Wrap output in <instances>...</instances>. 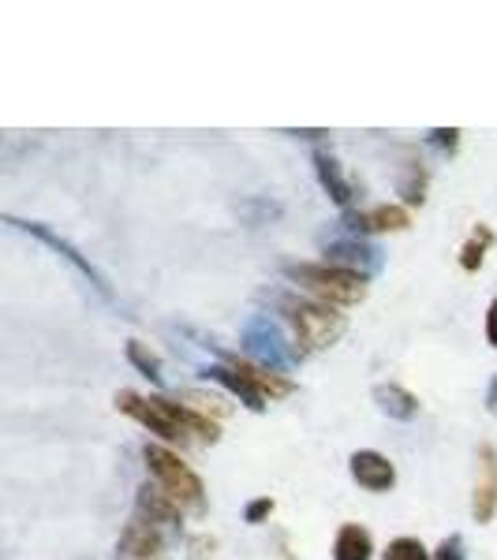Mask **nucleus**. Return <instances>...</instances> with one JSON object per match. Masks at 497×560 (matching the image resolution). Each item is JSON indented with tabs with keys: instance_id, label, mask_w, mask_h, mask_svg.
I'll use <instances>...</instances> for the list:
<instances>
[{
	"instance_id": "obj_1",
	"label": "nucleus",
	"mask_w": 497,
	"mask_h": 560,
	"mask_svg": "<svg viewBox=\"0 0 497 560\" xmlns=\"http://www.w3.org/2000/svg\"><path fill=\"white\" fill-rule=\"evenodd\" d=\"M116 407L131 415V419L146 426L150 434H157L161 441H169V445H187V437H202V441H217L221 430H217V422L199 415V411H191L187 404H172L165 396H139V392H116Z\"/></svg>"
},
{
	"instance_id": "obj_2",
	"label": "nucleus",
	"mask_w": 497,
	"mask_h": 560,
	"mask_svg": "<svg viewBox=\"0 0 497 560\" xmlns=\"http://www.w3.org/2000/svg\"><path fill=\"white\" fill-rule=\"evenodd\" d=\"M284 273L329 307H355L370 292L367 273H352V269L329 266V262H296V266H284Z\"/></svg>"
},
{
	"instance_id": "obj_3",
	"label": "nucleus",
	"mask_w": 497,
	"mask_h": 560,
	"mask_svg": "<svg viewBox=\"0 0 497 560\" xmlns=\"http://www.w3.org/2000/svg\"><path fill=\"white\" fill-rule=\"evenodd\" d=\"M142 456H146V467H150V475H154V486H161V490L169 493L184 512H191V516H202V512H206V486H202V478L195 475L176 452H169V448H161V445H146Z\"/></svg>"
},
{
	"instance_id": "obj_4",
	"label": "nucleus",
	"mask_w": 497,
	"mask_h": 560,
	"mask_svg": "<svg viewBox=\"0 0 497 560\" xmlns=\"http://www.w3.org/2000/svg\"><path fill=\"white\" fill-rule=\"evenodd\" d=\"M284 318L292 322L296 344H303V351H326L333 348L344 336L348 322L337 307L329 303H307V299H288L284 303Z\"/></svg>"
},
{
	"instance_id": "obj_5",
	"label": "nucleus",
	"mask_w": 497,
	"mask_h": 560,
	"mask_svg": "<svg viewBox=\"0 0 497 560\" xmlns=\"http://www.w3.org/2000/svg\"><path fill=\"white\" fill-rule=\"evenodd\" d=\"M348 471H352L355 482L370 493H385L397 486V467H393V460L382 456V452H374V448H359V452H352Z\"/></svg>"
},
{
	"instance_id": "obj_6",
	"label": "nucleus",
	"mask_w": 497,
	"mask_h": 560,
	"mask_svg": "<svg viewBox=\"0 0 497 560\" xmlns=\"http://www.w3.org/2000/svg\"><path fill=\"white\" fill-rule=\"evenodd\" d=\"M497 512V448H479V475H475V490H471V516L475 523H490Z\"/></svg>"
},
{
	"instance_id": "obj_7",
	"label": "nucleus",
	"mask_w": 497,
	"mask_h": 560,
	"mask_svg": "<svg viewBox=\"0 0 497 560\" xmlns=\"http://www.w3.org/2000/svg\"><path fill=\"white\" fill-rule=\"evenodd\" d=\"M161 546H165L161 531H157L154 523H146V519L135 516L128 527H124L120 542H116V557H124V560H157Z\"/></svg>"
},
{
	"instance_id": "obj_8",
	"label": "nucleus",
	"mask_w": 497,
	"mask_h": 560,
	"mask_svg": "<svg viewBox=\"0 0 497 560\" xmlns=\"http://www.w3.org/2000/svg\"><path fill=\"white\" fill-rule=\"evenodd\" d=\"M228 366L240 374L251 389L262 396V400H281V396H288L292 392V381L281 378L277 370H266V366H255V363H247V359H228Z\"/></svg>"
},
{
	"instance_id": "obj_9",
	"label": "nucleus",
	"mask_w": 497,
	"mask_h": 560,
	"mask_svg": "<svg viewBox=\"0 0 497 560\" xmlns=\"http://www.w3.org/2000/svg\"><path fill=\"white\" fill-rule=\"evenodd\" d=\"M139 519L154 523V527H176L184 519V508L172 501L161 486H142L139 490Z\"/></svg>"
},
{
	"instance_id": "obj_10",
	"label": "nucleus",
	"mask_w": 497,
	"mask_h": 560,
	"mask_svg": "<svg viewBox=\"0 0 497 560\" xmlns=\"http://www.w3.org/2000/svg\"><path fill=\"white\" fill-rule=\"evenodd\" d=\"M314 168H318V180H322V187L329 191V198L337 202V206H348L355 198L352 183H348V176H344L341 161L329 154V150H314Z\"/></svg>"
},
{
	"instance_id": "obj_11",
	"label": "nucleus",
	"mask_w": 497,
	"mask_h": 560,
	"mask_svg": "<svg viewBox=\"0 0 497 560\" xmlns=\"http://www.w3.org/2000/svg\"><path fill=\"white\" fill-rule=\"evenodd\" d=\"M374 404L382 407V415H389V419H400L408 422L419 415V396H412V392L404 389V385H374Z\"/></svg>"
},
{
	"instance_id": "obj_12",
	"label": "nucleus",
	"mask_w": 497,
	"mask_h": 560,
	"mask_svg": "<svg viewBox=\"0 0 497 560\" xmlns=\"http://www.w3.org/2000/svg\"><path fill=\"white\" fill-rule=\"evenodd\" d=\"M412 224V217H408V210H400V206H374V210H363L352 217V228H359V232H404Z\"/></svg>"
},
{
	"instance_id": "obj_13",
	"label": "nucleus",
	"mask_w": 497,
	"mask_h": 560,
	"mask_svg": "<svg viewBox=\"0 0 497 560\" xmlns=\"http://www.w3.org/2000/svg\"><path fill=\"white\" fill-rule=\"evenodd\" d=\"M370 553H374V542H370L367 527L344 523L333 542V560H370Z\"/></svg>"
},
{
	"instance_id": "obj_14",
	"label": "nucleus",
	"mask_w": 497,
	"mask_h": 560,
	"mask_svg": "<svg viewBox=\"0 0 497 560\" xmlns=\"http://www.w3.org/2000/svg\"><path fill=\"white\" fill-rule=\"evenodd\" d=\"M370 247L363 243H333L326 247V262L329 266H341V269H352V273H367L374 266V258H370Z\"/></svg>"
},
{
	"instance_id": "obj_15",
	"label": "nucleus",
	"mask_w": 497,
	"mask_h": 560,
	"mask_svg": "<svg viewBox=\"0 0 497 560\" xmlns=\"http://www.w3.org/2000/svg\"><path fill=\"white\" fill-rule=\"evenodd\" d=\"M206 378L221 381V385H225L232 396H240V400L251 407V411H262V407H266V400H262V396H258V392L251 389V385H247V381H243L240 374L232 370V366H213V370H206Z\"/></svg>"
},
{
	"instance_id": "obj_16",
	"label": "nucleus",
	"mask_w": 497,
	"mask_h": 560,
	"mask_svg": "<svg viewBox=\"0 0 497 560\" xmlns=\"http://www.w3.org/2000/svg\"><path fill=\"white\" fill-rule=\"evenodd\" d=\"M23 228H27V232H34V236H38V239H45V243H49V247H57V251L64 254V258H68L71 266L79 269V273H83V277H90V280H94V284H98L101 292H105V280H101L98 273H94V269L86 266L83 258H79V254H75V247H68V243H64V239H57V236H53V232H45V228H38V224H23Z\"/></svg>"
},
{
	"instance_id": "obj_17",
	"label": "nucleus",
	"mask_w": 497,
	"mask_h": 560,
	"mask_svg": "<svg viewBox=\"0 0 497 560\" xmlns=\"http://www.w3.org/2000/svg\"><path fill=\"white\" fill-rule=\"evenodd\" d=\"M494 243V232L490 228H475L471 232V239L464 243V251H460V266L468 269V273H479V266H483L486 258V247Z\"/></svg>"
},
{
	"instance_id": "obj_18",
	"label": "nucleus",
	"mask_w": 497,
	"mask_h": 560,
	"mask_svg": "<svg viewBox=\"0 0 497 560\" xmlns=\"http://www.w3.org/2000/svg\"><path fill=\"white\" fill-rule=\"evenodd\" d=\"M184 404L191 407V411H199V415H206V419H225L228 411H232V407L225 404V400H221V396H213V392H184Z\"/></svg>"
},
{
	"instance_id": "obj_19",
	"label": "nucleus",
	"mask_w": 497,
	"mask_h": 560,
	"mask_svg": "<svg viewBox=\"0 0 497 560\" xmlns=\"http://www.w3.org/2000/svg\"><path fill=\"white\" fill-rule=\"evenodd\" d=\"M397 191H400V198L408 202V206H423V191H426V172L419 165H408L404 168V176H400V183H397Z\"/></svg>"
},
{
	"instance_id": "obj_20",
	"label": "nucleus",
	"mask_w": 497,
	"mask_h": 560,
	"mask_svg": "<svg viewBox=\"0 0 497 560\" xmlns=\"http://www.w3.org/2000/svg\"><path fill=\"white\" fill-rule=\"evenodd\" d=\"M128 359L135 366H139L142 374H146V378H154V381H161V359H157L154 351L146 348V344H142V340H128Z\"/></svg>"
},
{
	"instance_id": "obj_21",
	"label": "nucleus",
	"mask_w": 497,
	"mask_h": 560,
	"mask_svg": "<svg viewBox=\"0 0 497 560\" xmlns=\"http://www.w3.org/2000/svg\"><path fill=\"white\" fill-rule=\"evenodd\" d=\"M385 560H430V553L419 538H393L385 549Z\"/></svg>"
},
{
	"instance_id": "obj_22",
	"label": "nucleus",
	"mask_w": 497,
	"mask_h": 560,
	"mask_svg": "<svg viewBox=\"0 0 497 560\" xmlns=\"http://www.w3.org/2000/svg\"><path fill=\"white\" fill-rule=\"evenodd\" d=\"M434 560H468V553H464V542H460V534L445 538V542L438 546V553H434Z\"/></svg>"
},
{
	"instance_id": "obj_23",
	"label": "nucleus",
	"mask_w": 497,
	"mask_h": 560,
	"mask_svg": "<svg viewBox=\"0 0 497 560\" xmlns=\"http://www.w3.org/2000/svg\"><path fill=\"white\" fill-rule=\"evenodd\" d=\"M270 512H273V497H258V501L247 504L243 519H247V523H262V519L270 516Z\"/></svg>"
},
{
	"instance_id": "obj_24",
	"label": "nucleus",
	"mask_w": 497,
	"mask_h": 560,
	"mask_svg": "<svg viewBox=\"0 0 497 560\" xmlns=\"http://www.w3.org/2000/svg\"><path fill=\"white\" fill-rule=\"evenodd\" d=\"M430 142H438L441 150H456L460 131H456V127H449V131H445V127H438V131H430Z\"/></svg>"
},
{
	"instance_id": "obj_25",
	"label": "nucleus",
	"mask_w": 497,
	"mask_h": 560,
	"mask_svg": "<svg viewBox=\"0 0 497 560\" xmlns=\"http://www.w3.org/2000/svg\"><path fill=\"white\" fill-rule=\"evenodd\" d=\"M486 340L497 348V299L490 303V310H486Z\"/></svg>"
},
{
	"instance_id": "obj_26",
	"label": "nucleus",
	"mask_w": 497,
	"mask_h": 560,
	"mask_svg": "<svg viewBox=\"0 0 497 560\" xmlns=\"http://www.w3.org/2000/svg\"><path fill=\"white\" fill-rule=\"evenodd\" d=\"M191 549H195V560L206 557V549H213V538L206 542V538H199V542H191Z\"/></svg>"
},
{
	"instance_id": "obj_27",
	"label": "nucleus",
	"mask_w": 497,
	"mask_h": 560,
	"mask_svg": "<svg viewBox=\"0 0 497 560\" xmlns=\"http://www.w3.org/2000/svg\"><path fill=\"white\" fill-rule=\"evenodd\" d=\"M486 404H490V411L497 415V378L490 381V396H486Z\"/></svg>"
}]
</instances>
